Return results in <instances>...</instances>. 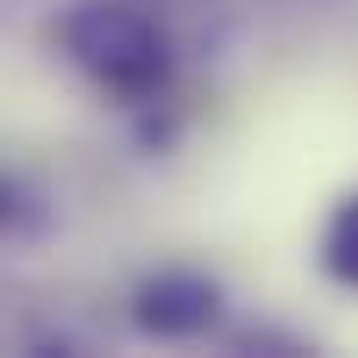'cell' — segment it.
Wrapping results in <instances>:
<instances>
[{
	"instance_id": "cell-3",
	"label": "cell",
	"mask_w": 358,
	"mask_h": 358,
	"mask_svg": "<svg viewBox=\"0 0 358 358\" xmlns=\"http://www.w3.org/2000/svg\"><path fill=\"white\" fill-rule=\"evenodd\" d=\"M315 264H321V277H334L340 289H358V189L327 208V220H321V233H315Z\"/></svg>"
},
{
	"instance_id": "cell-2",
	"label": "cell",
	"mask_w": 358,
	"mask_h": 358,
	"mask_svg": "<svg viewBox=\"0 0 358 358\" xmlns=\"http://www.w3.org/2000/svg\"><path fill=\"white\" fill-rule=\"evenodd\" d=\"M214 321V283L189 277V271H164L138 289V327L157 334V340H176V334H195Z\"/></svg>"
},
{
	"instance_id": "cell-1",
	"label": "cell",
	"mask_w": 358,
	"mask_h": 358,
	"mask_svg": "<svg viewBox=\"0 0 358 358\" xmlns=\"http://www.w3.org/2000/svg\"><path fill=\"white\" fill-rule=\"evenodd\" d=\"M69 57L88 69V82L113 101H151L170 82V38L120 0H82L63 19Z\"/></svg>"
}]
</instances>
